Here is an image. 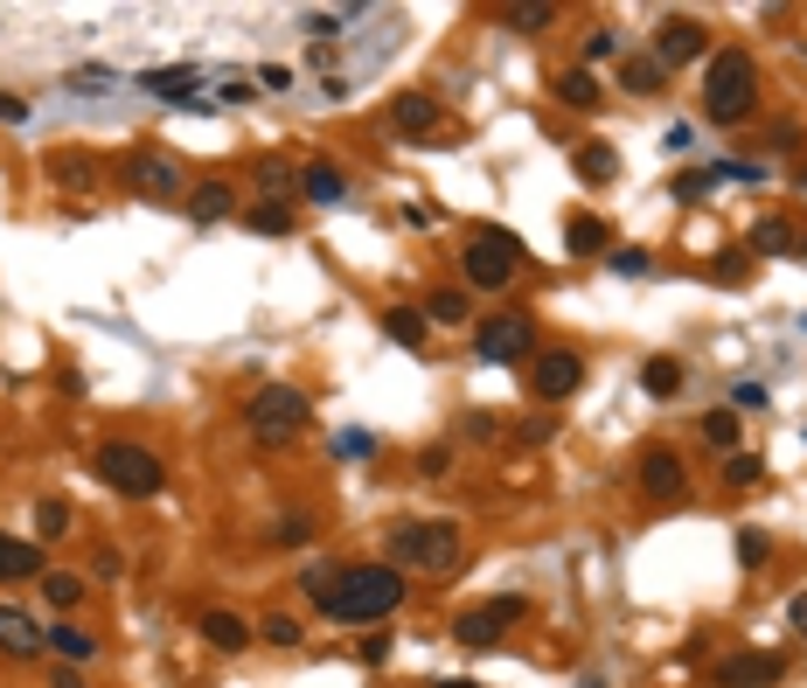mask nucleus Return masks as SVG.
<instances>
[{"mask_svg": "<svg viewBox=\"0 0 807 688\" xmlns=\"http://www.w3.org/2000/svg\"><path fill=\"white\" fill-rule=\"evenodd\" d=\"M404 591L411 585L397 564H349V570H334V591L321 598V613L334 626H376L404 605Z\"/></svg>", "mask_w": 807, "mask_h": 688, "instance_id": "nucleus-1", "label": "nucleus"}, {"mask_svg": "<svg viewBox=\"0 0 807 688\" xmlns=\"http://www.w3.org/2000/svg\"><path fill=\"white\" fill-rule=\"evenodd\" d=\"M383 549H390V564H397V570H432V577H453L466 564L460 522H390Z\"/></svg>", "mask_w": 807, "mask_h": 688, "instance_id": "nucleus-2", "label": "nucleus"}, {"mask_svg": "<svg viewBox=\"0 0 807 688\" xmlns=\"http://www.w3.org/2000/svg\"><path fill=\"white\" fill-rule=\"evenodd\" d=\"M703 112H710V125H745L751 112H759V70H751L745 49H717V57H710Z\"/></svg>", "mask_w": 807, "mask_h": 688, "instance_id": "nucleus-3", "label": "nucleus"}, {"mask_svg": "<svg viewBox=\"0 0 807 688\" xmlns=\"http://www.w3.org/2000/svg\"><path fill=\"white\" fill-rule=\"evenodd\" d=\"M244 425L258 445H293L306 425H314V396L293 389V383H258L251 404H244Z\"/></svg>", "mask_w": 807, "mask_h": 688, "instance_id": "nucleus-4", "label": "nucleus"}, {"mask_svg": "<svg viewBox=\"0 0 807 688\" xmlns=\"http://www.w3.org/2000/svg\"><path fill=\"white\" fill-rule=\"evenodd\" d=\"M98 473H105V487H112V494H125V500H153V494H168V466L153 459L147 445H125V438L98 445Z\"/></svg>", "mask_w": 807, "mask_h": 688, "instance_id": "nucleus-5", "label": "nucleus"}, {"mask_svg": "<svg viewBox=\"0 0 807 688\" xmlns=\"http://www.w3.org/2000/svg\"><path fill=\"white\" fill-rule=\"evenodd\" d=\"M529 613V598L523 591H502V598H487V605H474V613H460L453 619V640L460 647H474V654H487V647H502L508 640V626Z\"/></svg>", "mask_w": 807, "mask_h": 688, "instance_id": "nucleus-6", "label": "nucleus"}, {"mask_svg": "<svg viewBox=\"0 0 807 688\" xmlns=\"http://www.w3.org/2000/svg\"><path fill=\"white\" fill-rule=\"evenodd\" d=\"M474 362H494V368L536 362V321H529V313H494V321H481V334H474Z\"/></svg>", "mask_w": 807, "mask_h": 688, "instance_id": "nucleus-7", "label": "nucleus"}, {"mask_svg": "<svg viewBox=\"0 0 807 688\" xmlns=\"http://www.w3.org/2000/svg\"><path fill=\"white\" fill-rule=\"evenodd\" d=\"M125 189L147 195V202H189V174H181L174 153L140 146V153H125Z\"/></svg>", "mask_w": 807, "mask_h": 688, "instance_id": "nucleus-8", "label": "nucleus"}, {"mask_svg": "<svg viewBox=\"0 0 807 688\" xmlns=\"http://www.w3.org/2000/svg\"><path fill=\"white\" fill-rule=\"evenodd\" d=\"M634 480H640V494L655 500V508H675V500L689 494V466H683V453H668V445H647Z\"/></svg>", "mask_w": 807, "mask_h": 688, "instance_id": "nucleus-9", "label": "nucleus"}, {"mask_svg": "<svg viewBox=\"0 0 807 688\" xmlns=\"http://www.w3.org/2000/svg\"><path fill=\"white\" fill-rule=\"evenodd\" d=\"M585 383V355L578 348H536L529 362V389L543 396V404H564V396H578Z\"/></svg>", "mask_w": 807, "mask_h": 688, "instance_id": "nucleus-10", "label": "nucleus"}, {"mask_svg": "<svg viewBox=\"0 0 807 688\" xmlns=\"http://www.w3.org/2000/svg\"><path fill=\"white\" fill-rule=\"evenodd\" d=\"M710 57V29H703L696 14H668L655 29V63L662 70H683V63H703Z\"/></svg>", "mask_w": 807, "mask_h": 688, "instance_id": "nucleus-11", "label": "nucleus"}, {"mask_svg": "<svg viewBox=\"0 0 807 688\" xmlns=\"http://www.w3.org/2000/svg\"><path fill=\"white\" fill-rule=\"evenodd\" d=\"M460 264H466V285H474V293H502V285L515 279V257H508V251H494L487 236H474V244L460 251Z\"/></svg>", "mask_w": 807, "mask_h": 688, "instance_id": "nucleus-12", "label": "nucleus"}, {"mask_svg": "<svg viewBox=\"0 0 807 688\" xmlns=\"http://www.w3.org/2000/svg\"><path fill=\"white\" fill-rule=\"evenodd\" d=\"M779 675H787V660H779L773 647H751V654H732L724 660V688H779Z\"/></svg>", "mask_w": 807, "mask_h": 688, "instance_id": "nucleus-13", "label": "nucleus"}, {"mask_svg": "<svg viewBox=\"0 0 807 688\" xmlns=\"http://www.w3.org/2000/svg\"><path fill=\"white\" fill-rule=\"evenodd\" d=\"M390 125L411 132V140H432V132H438V98L432 91H397V98H390Z\"/></svg>", "mask_w": 807, "mask_h": 688, "instance_id": "nucleus-14", "label": "nucleus"}, {"mask_svg": "<svg viewBox=\"0 0 807 688\" xmlns=\"http://www.w3.org/2000/svg\"><path fill=\"white\" fill-rule=\"evenodd\" d=\"M49 640H42V626L29 619V613H21V605H8V598H0V654H14V660H36Z\"/></svg>", "mask_w": 807, "mask_h": 688, "instance_id": "nucleus-15", "label": "nucleus"}, {"mask_svg": "<svg viewBox=\"0 0 807 688\" xmlns=\"http://www.w3.org/2000/svg\"><path fill=\"white\" fill-rule=\"evenodd\" d=\"M195 84H202V70H195V63H161V70H147V77H140V91H147V98H168V104H189Z\"/></svg>", "mask_w": 807, "mask_h": 688, "instance_id": "nucleus-16", "label": "nucleus"}, {"mask_svg": "<svg viewBox=\"0 0 807 688\" xmlns=\"http://www.w3.org/2000/svg\"><path fill=\"white\" fill-rule=\"evenodd\" d=\"M300 195L321 202V209H334V202L349 195V181H342V168H334V161H306L300 168Z\"/></svg>", "mask_w": 807, "mask_h": 688, "instance_id": "nucleus-17", "label": "nucleus"}, {"mask_svg": "<svg viewBox=\"0 0 807 688\" xmlns=\"http://www.w3.org/2000/svg\"><path fill=\"white\" fill-rule=\"evenodd\" d=\"M564 251L571 257H598V251H613V230L598 216H564Z\"/></svg>", "mask_w": 807, "mask_h": 688, "instance_id": "nucleus-18", "label": "nucleus"}, {"mask_svg": "<svg viewBox=\"0 0 807 688\" xmlns=\"http://www.w3.org/2000/svg\"><path fill=\"white\" fill-rule=\"evenodd\" d=\"M29 577H42V543H0V585H29Z\"/></svg>", "mask_w": 807, "mask_h": 688, "instance_id": "nucleus-19", "label": "nucleus"}, {"mask_svg": "<svg viewBox=\"0 0 807 688\" xmlns=\"http://www.w3.org/2000/svg\"><path fill=\"white\" fill-rule=\"evenodd\" d=\"M202 640L223 647V654H244L251 647V619H238V613H202Z\"/></svg>", "mask_w": 807, "mask_h": 688, "instance_id": "nucleus-20", "label": "nucleus"}, {"mask_svg": "<svg viewBox=\"0 0 807 688\" xmlns=\"http://www.w3.org/2000/svg\"><path fill=\"white\" fill-rule=\"evenodd\" d=\"M42 640H49V647H57V660H70V668H84V660L98 654V640H91V633H84V626H70V619H57V626H49V633H42Z\"/></svg>", "mask_w": 807, "mask_h": 688, "instance_id": "nucleus-21", "label": "nucleus"}, {"mask_svg": "<svg viewBox=\"0 0 807 688\" xmlns=\"http://www.w3.org/2000/svg\"><path fill=\"white\" fill-rule=\"evenodd\" d=\"M230 202H238V189H230V181H202V189H189V216H195V223H223Z\"/></svg>", "mask_w": 807, "mask_h": 688, "instance_id": "nucleus-22", "label": "nucleus"}, {"mask_svg": "<svg viewBox=\"0 0 807 688\" xmlns=\"http://www.w3.org/2000/svg\"><path fill=\"white\" fill-rule=\"evenodd\" d=\"M466 313H474V306H466L460 285H432V293H425V327H460Z\"/></svg>", "mask_w": 807, "mask_h": 688, "instance_id": "nucleus-23", "label": "nucleus"}, {"mask_svg": "<svg viewBox=\"0 0 807 688\" xmlns=\"http://www.w3.org/2000/svg\"><path fill=\"white\" fill-rule=\"evenodd\" d=\"M619 84H627L634 98H655V91L668 84V70H662L655 57H619Z\"/></svg>", "mask_w": 807, "mask_h": 688, "instance_id": "nucleus-24", "label": "nucleus"}, {"mask_svg": "<svg viewBox=\"0 0 807 688\" xmlns=\"http://www.w3.org/2000/svg\"><path fill=\"white\" fill-rule=\"evenodd\" d=\"M551 91H557L564 104H578V112H598V98H606L592 70H557V84H551Z\"/></svg>", "mask_w": 807, "mask_h": 688, "instance_id": "nucleus-25", "label": "nucleus"}, {"mask_svg": "<svg viewBox=\"0 0 807 688\" xmlns=\"http://www.w3.org/2000/svg\"><path fill=\"white\" fill-rule=\"evenodd\" d=\"M244 230H258V236H293V202H251L244 209Z\"/></svg>", "mask_w": 807, "mask_h": 688, "instance_id": "nucleus-26", "label": "nucleus"}, {"mask_svg": "<svg viewBox=\"0 0 807 688\" xmlns=\"http://www.w3.org/2000/svg\"><path fill=\"white\" fill-rule=\"evenodd\" d=\"M383 334H390V341H404V348H425V334H432V327H425V313H418V306H390V313H383Z\"/></svg>", "mask_w": 807, "mask_h": 688, "instance_id": "nucleus-27", "label": "nucleus"}, {"mask_svg": "<svg viewBox=\"0 0 807 688\" xmlns=\"http://www.w3.org/2000/svg\"><path fill=\"white\" fill-rule=\"evenodd\" d=\"M57 536H70V500L63 494H42L36 500V543H57Z\"/></svg>", "mask_w": 807, "mask_h": 688, "instance_id": "nucleus-28", "label": "nucleus"}, {"mask_svg": "<svg viewBox=\"0 0 807 688\" xmlns=\"http://www.w3.org/2000/svg\"><path fill=\"white\" fill-rule=\"evenodd\" d=\"M759 257H787L794 251V223H779V216H766V223H751V236H745Z\"/></svg>", "mask_w": 807, "mask_h": 688, "instance_id": "nucleus-29", "label": "nucleus"}, {"mask_svg": "<svg viewBox=\"0 0 807 688\" xmlns=\"http://www.w3.org/2000/svg\"><path fill=\"white\" fill-rule=\"evenodd\" d=\"M42 598L57 605V613H77V605H84V577H70V570H42Z\"/></svg>", "mask_w": 807, "mask_h": 688, "instance_id": "nucleus-30", "label": "nucleus"}, {"mask_svg": "<svg viewBox=\"0 0 807 688\" xmlns=\"http://www.w3.org/2000/svg\"><path fill=\"white\" fill-rule=\"evenodd\" d=\"M703 445H717L732 459L738 453V411H703Z\"/></svg>", "mask_w": 807, "mask_h": 688, "instance_id": "nucleus-31", "label": "nucleus"}, {"mask_svg": "<svg viewBox=\"0 0 807 688\" xmlns=\"http://www.w3.org/2000/svg\"><path fill=\"white\" fill-rule=\"evenodd\" d=\"M49 174H57V189H77V195H91V161L84 153H57V161H49Z\"/></svg>", "mask_w": 807, "mask_h": 688, "instance_id": "nucleus-32", "label": "nucleus"}, {"mask_svg": "<svg viewBox=\"0 0 807 688\" xmlns=\"http://www.w3.org/2000/svg\"><path fill=\"white\" fill-rule=\"evenodd\" d=\"M759 480H766V459L759 453H732V459H724V487H732V494L759 487Z\"/></svg>", "mask_w": 807, "mask_h": 688, "instance_id": "nucleus-33", "label": "nucleus"}, {"mask_svg": "<svg viewBox=\"0 0 807 688\" xmlns=\"http://www.w3.org/2000/svg\"><path fill=\"white\" fill-rule=\"evenodd\" d=\"M551 21H557L551 0H523V8H508V29H515V36H543Z\"/></svg>", "mask_w": 807, "mask_h": 688, "instance_id": "nucleus-34", "label": "nucleus"}, {"mask_svg": "<svg viewBox=\"0 0 807 688\" xmlns=\"http://www.w3.org/2000/svg\"><path fill=\"white\" fill-rule=\"evenodd\" d=\"M640 389H647V396H675V389H683V362H662V355H655V362L640 368Z\"/></svg>", "mask_w": 807, "mask_h": 688, "instance_id": "nucleus-35", "label": "nucleus"}, {"mask_svg": "<svg viewBox=\"0 0 807 688\" xmlns=\"http://www.w3.org/2000/svg\"><path fill=\"white\" fill-rule=\"evenodd\" d=\"M578 174H585V181H613V174H619V153H613V146H598V140L578 146Z\"/></svg>", "mask_w": 807, "mask_h": 688, "instance_id": "nucleus-36", "label": "nucleus"}, {"mask_svg": "<svg viewBox=\"0 0 807 688\" xmlns=\"http://www.w3.org/2000/svg\"><path fill=\"white\" fill-rule=\"evenodd\" d=\"M258 195L285 202V195H293V168H285V161H258Z\"/></svg>", "mask_w": 807, "mask_h": 688, "instance_id": "nucleus-37", "label": "nucleus"}, {"mask_svg": "<svg viewBox=\"0 0 807 688\" xmlns=\"http://www.w3.org/2000/svg\"><path fill=\"white\" fill-rule=\"evenodd\" d=\"M306 536H314V515H279V522H272V543H285V549L306 543Z\"/></svg>", "mask_w": 807, "mask_h": 688, "instance_id": "nucleus-38", "label": "nucleus"}, {"mask_svg": "<svg viewBox=\"0 0 807 688\" xmlns=\"http://www.w3.org/2000/svg\"><path fill=\"white\" fill-rule=\"evenodd\" d=\"M70 91H77V98H98V91H112V70H98V63L70 70Z\"/></svg>", "mask_w": 807, "mask_h": 688, "instance_id": "nucleus-39", "label": "nucleus"}, {"mask_svg": "<svg viewBox=\"0 0 807 688\" xmlns=\"http://www.w3.org/2000/svg\"><path fill=\"white\" fill-rule=\"evenodd\" d=\"M265 640H272V647H300L306 633H300V619H293V613H272V619H265Z\"/></svg>", "mask_w": 807, "mask_h": 688, "instance_id": "nucleus-40", "label": "nucleus"}, {"mask_svg": "<svg viewBox=\"0 0 807 688\" xmlns=\"http://www.w3.org/2000/svg\"><path fill=\"white\" fill-rule=\"evenodd\" d=\"M766 557H773V543L759 536V528H745V536H738V564H745V570H759Z\"/></svg>", "mask_w": 807, "mask_h": 688, "instance_id": "nucleus-41", "label": "nucleus"}, {"mask_svg": "<svg viewBox=\"0 0 807 688\" xmlns=\"http://www.w3.org/2000/svg\"><path fill=\"white\" fill-rule=\"evenodd\" d=\"M251 91H258V84H251L244 70H223V84H216V98H223V104H251Z\"/></svg>", "mask_w": 807, "mask_h": 688, "instance_id": "nucleus-42", "label": "nucleus"}, {"mask_svg": "<svg viewBox=\"0 0 807 688\" xmlns=\"http://www.w3.org/2000/svg\"><path fill=\"white\" fill-rule=\"evenodd\" d=\"M334 453H342V459H370L376 438H370V432H342V438H334Z\"/></svg>", "mask_w": 807, "mask_h": 688, "instance_id": "nucleus-43", "label": "nucleus"}, {"mask_svg": "<svg viewBox=\"0 0 807 688\" xmlns=\"http://www.w3.org/2000/svg\"><path fill=\"white\" fill-rule=\"evenodd\" d=\"M606 264H613L619 279H640L647 272V251H606Z\"/></svg>", "mask_w": 807, "mask_h": 688, "instance_id": "nucleus-44", "label": "nucleus"}, {"mask_svg": "<svg viewBox=\"0 0 807 688\" xmlns=\"http://www.w3.org/2000/svg\"><path fill=\"white\" fill-rule=\"evenodd\" d=\"M446 466H453V453H446V445H425V453H418V473H425V480H438Z\"/></svg>", "mask_w": 807, "mask_h": 688, "instance_id": "nucleus-45", "label": "nucleus"}, {"mask_svg": "<svg viewBox=\"0 0 807 688\" xmlns=\"http://www.w3.org/2000/svg\"><path fill=\"white\" fill-rule=\"evenodd\" d=\"M258 91H293V70H285V63H265V70H258Z\"/></svg>", "mask_w": 807, "mask_h": 688, "instance_id": "nucleus-46", "label": "nucleus"}, {"mask_svg": "<svg viewBox=\"0 0 807 688\" xmlns=\"http://www.w3.org/2000/svg\"><path fill=\"white\" fill-rule=\"evenodd\" d=\"M327 591H334V570H327V564H314V570H306V598H314V605H321Z\"/></svg>", "mask_w": 807, "mask_h": 688, "instance_id": "nucleus-47", "label": "nucleus"}, {"mask_svg": "<svg viewBox=\"0 0 807 688\" xmlns=\"http://www.w3.org/2000/svg\"><path fill=\"white\" fill-rule=\"evenodd\" d=\"M481 236H487V244H494V251H508L515 264H523V236H515V230H481Z\"/></svg>", "mask_w": 807, "mask_h": 688, "instance_id": "nucleus-48", "label": "nucleus"}, {"mask_svg": "<svg viewBox=\"0 0 807 688\" xmlns=\"http://www.w3.org/2000/svg\"><path fill=\"white\" fill-rule=\"evenodd\" d=\"M703 189H710V174H683V181H675V202H696Z\"/></svg>", "mask_w": 807, "mask_h": 688, "instance_id": "nucleus-49", "label": "nucleus"}, {"mask_svg": "<svg viewBox=\"0 0 807 688\" xmlns=\"http://www.w3.org/2000/svg\"><path fill=\"white\" fill-rule=\"evenodd\" d=\"M787 626H794L800 640H807V591H794V598H787Z\"/></svg>", "mask_w": 807, "mask_h": 688, "instance_id": "nucleus-50", "label": "nucleus"}, {"mask_svg": "<svg viewBox=\"0 0 807 688\" xmlns=\"http://www.w3.org/2000/svg\"><path fill=\"white\" fill-rule=\"evenodd\" d=\"M732 404H738V411H759V404H766V389H759V383H738V389H732Z\"/></svg>", "mask_w": 807, "mask_h": 688, "instance_id": "nucleus-51", "label": "nucleus"}, {"mask_svg": "<svg viewBox=\"0 0 807 688\" xmlns=\"http://www.w3.org/2000/svg\"><path fill=\"white\" fill-rule=\"evenodd\" d=\"M551 432H557V417H529V425H523V445H543Z\"/></svg>", "mask_w": 807, "mask_h": 688, "instance_id": "nucleus-52", "label": "nucleus"}, {"mask_svg": "<svg viewBox=\"0 0 807 688\" xmlns=\"http://www.w3.org/2000/svg\"><path fill=\"white\" fill-rule=\"evenodd\" d=\"M362 660H370V668H383V660H390V640H383V633H370V640H362Z\"/></svg>", "mask_w": 807, "mask_h": 688, "instance_id": "nucleus-53", "label": "nucleus"}, {"mask_svg": "<svg viewBox=\"0 0 807 688\" xmlns=\"http://www.w3.org/2000/svg\"><path fill=\"white\" fill-rule=\"evenodd\" d=\"M0 119H8V125H29V104H21V98H8V91H0Z\"/></svg>", "mask_w": 807, "mask_h": 688, "instance_id": "nucleus-54", "label": "nucleus"}, {"mask_svg": "<svg viewBox=\"0 0 807 688\" xmlns=\"http://www.w3.org/2000/svg\"><path fill=\"white\" fill-rule=\"evenodd\" d=\"M710 279H724V285L745 279V257H717V264H710Z\"/></svg>", "mask_w": 807, "mask_h": 688, "instance_id": "nucleus-55", "label": "nucleus"}, {"mask_svg": "<svg viewBox=\"0 0 807 688\" xmlns=\"http://www.w3.org/2000/svg\"><path fill=\"white\" fill-rule=\"evenodd\" d=\"M49 688H84V675H77L70 660H63V668H57V681H49Z\"/></svg>", "mask_w": 807, "mask_h": 688, "instance_id": "nucleus-56", "label": "nucleus"}, {"mask_svg": "<svg viewBox=\"0 0 807 688\" xmlns=\"http://www.w3.org/2000/svg\"><path fill=\"white\" fill-rule=\"evenodd\" d=\"M432 688H481V681H466V675H446V681H432Z\"/></svg>", "mask_w": 807, "mask_h": 688, "instance_id": "nucleus-57", "label": "nucleus"}, {"mask_svg": "<svg viewBox=\"0 0 807 688\" xmlns=\"http://www.w3.org/2000/svg\"><path fill=\"white\" fill-rule=\"evenodd\" d=\"M0 543H8V536H0Z\"/></svg>", "mask_w": 807, "mask_h": 688, "instance_id": "nucleus-58", "label": "nucleus"}]
</instances>
